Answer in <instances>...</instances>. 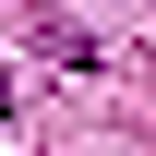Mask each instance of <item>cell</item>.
Segmentation results:
<instances>
[{"label":"cell","mask_w":156,"mask_h":156,"mask_svg":"<svg viewBox=\"0 0 156 156\" xmlns=\"http://www.w3.org/2000/svg\"><path fill=\"white\" fill-rule=\"evenodd\" d=\"M0 120H12V72H0Z\"/></svg>","instance_id":"6da1fadb"}]
</instances>
